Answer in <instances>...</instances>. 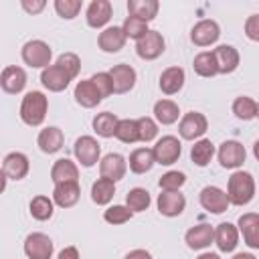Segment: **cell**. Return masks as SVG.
Wrapping results in <instances>:
<instances>
[{
    "mask_svg": "<svg viewBox=\"0 0 259 259\" xmlns=\"http://www.w3.org/2000/svg\"><path fill=\"white\" fill-rule=\"evenodd\" d=\"M164 38L158 30H148L138 42H136V53L140 59H146V61H154L158 59L162 53H164Z\"/></svg>",
    "mask_w": 259,
    "mask_h": 259,
    "instance_id": "obj_6",
    "label": "cell"
},
{
    "mask_svg": "<svg viewBox=\"0 0 259 259\" xmlns=\"http://www.w3.org/2000/svg\"><path fill=\"white\" fill-rule=\"evenodd\" d=\"M186 206V198L180 190H162L158 194V210L164 217H178Z\"/></svg>",
    "mask_w": 259,
    "mask_h": 259,
    "instance_id": "obj_14",
    "label": "cell"
},
{
    "mask_svg": "<svg viewBox=\"0 0 259 259\" xmlns=\"http://www.w3.org/2000/svg\"><path fill=\"white\" fill-rule=\"evenodd\" d=\"M152 198H150V192L146 188H132L127 194H125V206L132 210V212H142L150 206Z\"/></svg>",
    "mask_w": 259,
    "mask_h": 259,
    "instance_id": "obj_37",
    "label": "cell"
},
{
    "mask_svg": "<svg viewBox=\"0 0 259 259\" xmlns=\"http://www.w3.org/2000/svg\"><path fill=\"white\" fill-rule=\"evenodd\" d=\"M214 243L223 253L235 251V247L239 245V229L233 223H221L214 229Z\"/></svg>",
    "mask_w": 259,
    "mask_h": 259,
    "instance_id": "obj_24",
    "label": "cell"
},
{
    "mask_svg": "<svg viewBox=\"0 0 259 259\" xmlns=\"http://www.w3.org/2000/svg\"><path fill=\"white\" fill-rule=\"evenodd\" d=\"M214 156V144L210 140H198L194 142V146L190 148V158L196 166H206Z\"/></svg>",
    "mask_w": 259,
    "mask_h": 259,
    "instance_id": "obj_36",
    "label": "cell"
},
{
    "mask_svg": "<svg viewBox=\"0 0 259 259\" xmlns=\"http://www.w3.org/2000/svg\"><path fill=\"white\" fill-rule=\"evenodd\" d=\"M227 196L231 200V204L235 206H245L253 200L255 196V180L249 172L245 170H237L229 176V184H227Z\"/></svg>",
    "mask_w": 259,
    "mask_h": 259,
    "instance_id": "obj_1",
    "label": "cell"
},
{
    "mask_svg": "<svg viewBox=\"0 0 259 259\" xmlns=\"http://www.w3.org/2000/svg\"><path fill=\"white\" fill-rule=\"evenodd\" d=\"M212 55H214V61H217V69L223 75L233 73L239 67V51L231 45H219L212 51Z\"/></svg>",
    "mask_w": 259,
    "mask_h": 259,
    "instance_id": "obj_25",
    "label": "cell"
},
{
    "mask_svg": "<svg viewBox=\"0 0 259 259\" xmlns=\"http://www.w3.org/2000/svg\"><path fill=\"white\" fill-rule=\"evenodd\" d=\"M53 202H55V200H51V198L45 196V194L34 196V198L30 200V204H28L30 217L36 219V221H49V219L53 217V210H55Z\"/></svg>",
    "mask_w": 259,
    "mask_h": 259,
    "instance_id": "obj_34",
    "label": "cell"
},
{
    "mask_svg": "<svg viewBox=\"0 0 259 259\" xmlns=\"http://www.w3.org/2000/svg\"><path fill=\"white\" fill-rule=\"evenodd\" d=\"M154 152V158H156V164H162V166H170L174 164L178 158H180V152H182V144L176 136H162L156 146L152 148Z\"/></svg>",
    "mask_w": 259,
    "mask_h": 259,
    "instance_id": "obj_4",
    "label": "cell"
},
{
    "mask_svg": "<svg viewBox=\"0 0 259 259\" xmlns=\"http://www.w3.org/2000/svg\"><path fill=\"white\" fill-rule=\"evenodd\" d=\"M107 73L111 75V81H113V93H127V91L134 89V85H136L134 67H130L125 63H119V65H113Z\"/></svg>",
    "mask_w": 259,
    "mask_h": 259,
    "instance_id": "obj_15",
    "label": "cell"
},
{
    "mask_svg": "<svg viewBox=\"0 0 259 259\" xmlns=\"http://www.w3.org/2000/svg\"><path fill=\"white\" fill-rule=\"evenodd\" d=\"M24 253L28 259H51L53 257V241L45 233H30L24 239Z\"/></svg>",
    "mask_w": 259,
    "mask_h": 259,
    "instance_id": "obj_8",
    "label": "cell"
},
{
    "mask_svg": "<svg viewBox=\"0 0 259 259\" xmlns=\"http://www.w3.org/2000/svg\"><path fill=\"white\" fill-rule=\"evenodd\" d=\"M117 123H119V119H117L115 113H111V111H103V113H97V115L93 117V130H95V134L101 136V138H111V136H115Z\"/></svg>",
    "mask_w": 259,
    "mask_h": 259,
    "instance_id": "obj_33",
    "label": "cell"
},
{
    "mask_svg": "<svg viewBox=\"0 0 259 259\" xmlns=\"http://www.w3.org/2000/svg\"><path fill=\"white\" fill-rule=\"evenodd\" d=\"M253 156L259 160V140H257V142H255V146H253Z\"/></svg>",
    "mask_w": 259,
    "mask_h": 259,
    "instance_id": "obj_53",
    "label": "cell"
},
{
    "mask_svg": "<svg viewBox=\"0 0 259 259\" xmlns=\"http://www.w3.org/2000/svg\"><path fill=\"white\" fill-rule=\"evenodd\" d=\"M55 10L61 18H75L81 10V0H55Z\"/></svg>",
    "mask_w": 259,
    "mask_h": 259,
    "instance_id": "obj_44",
    "label": "cell"
},
{
    "mask_svg": "<svg viewBox=\"0 0 259 259\" xmlns=\"http://www.w3.org/2000/svg\"><path fill=\"white\" fill-rule=\"evenodd\" d=\"M239 233L243 235V241L251 249H259V214L257 212H245L237 221Z\"/></svg>",
    "mask_w": 259,
    "mask_h": 259,
    "instance_id": "obj_16",
    "label": "cell"
},
{
    "mask_svg": "<svg viewBox=\"0 0 259 259\" xmlns=\"http://www.w3.org/2000/svg\"><path fill=\"white\" fill-rule=\"evenodd\" d=\"M158 0H130L127 2V12L130 16H136V18H142L146 22L154 20L156 14H158Z\"/></svg>",
    "mask_w": 259,
    "mask_h": 259,
    "instance_id": "obj_30",
    "label": "cell"
},
{
    "mask_svg": "<svg viewBox=\"0 0 259 259\" xmlns=\"http://www.w3.org/2000/svg\"><path fill=\"white\" fill-rule=\"evenodd\" d=\"M219 36H221V28L210 18H204V20L196 22L192 26V30H190V38H192V42L196 47H208V45L217 42Z\"/></svg>",
    "mask_w": 259,
    "mask_h": 259,
    "instance_id": "obj_11",
    "label": "cell"
},
{
    "mask_svg": "<svg viewBox=\"0 0 259 259\" xmlns=\"http://www.w3.org/2000/svg\"><path fill=\"white\" fill-rule=\"evenodd\" d=\"M22 61L32 67V69H47L51 67V57H53V51L51 47L45 42V40H28L24 42L22 47Z\"/></svg>",
    "mask_w": 259,
    "mask_h": 259,
    "instance_id": "obj_3",
    "label": "cell"
},
{
    "mask_svg": "<svg viewBox=\"0 0 259 259\" xmlns=\"http://www.w3.org/2000/svg\"><path fill=\"white\" fill-rule=\"evenodd\" d=\"M0 85L6 93L10 95H16L24 89L26 85V73L22 67H16V65H8L2 69V75H0Z\"/></svg>",
    "mask_w": 259,
    "mask_h": 259,
    "instance_id": "obj_17",
    "label": "cell"
},
{
    "mask_svg": "<svg viewBox=\"0 0 259 259\" xmlns=\"http://www.w3.org/2000/svg\"><path fill=\"white\" fill-rule=\"evenodd\" d=\"M245 34H247V38L259 42V14H251L245 20Z\"/></svg>",
    "mask_w": 259,
    "mask_h": 259,
    "instance_id": "obj_47",
    "label": "cell"
},
{
    "mask_svg": "<svg viewBox=\"0 0 259 259\" xmlns=\"http://www.w3.org/2000/svg\"><path fill=\"white\" fill-rule=\"evenodd\" d=\"M73 152H75L77 162H79L81 166H85V168H91V166H95L97 162H101V160H99L101 146H99V142H97L95 138H91V136H81V138L75 142Z\"/></svg>",
    "mask_w": 259,
    "mask_h": 259,
    "instance_id": "obj_5",
    "label": "cell"
},
{
    "mask_svg": "<svg viewBox=\"0 0 259 259\" xmlns=\"http://www.w3.org/2000/svg\"><path fill=\"white\" fill-rule=\"evenodd\" d=\"M79 196H81L79 182H61V184H55L53 200H55L57 206L71 208V206H75L79 202Z\"/></svg>",
    "mask_w": 259,
    "mask_h": 259,
    "instance_id": "obj_19",
    "label": "cell"
},
{
    "mask_svg": "<svg viewBox=\"0 0 259 259\" xmlns=\"http://www.w3.org/2000/svg\"><path fill=\"white\" fill-rule=\"evenodd\" d=\"M125 38L127 36H125V32H123L121 26H107V28H103L99 32L97 45H99V49L103 53H117V51L123 49Z\"/></svg>",
    "mask_w": 259,
    "mask_h": 259,
    "instance_id": "obj_18",
    "label": "cell"
},
{
    "mask_svg": "<svg viewBox=\"0 0 259 259\" xmlns=\"http://www.w3.org/2000/svg\"><path fill=\"white\" fill-rule=\"evenodd\" d=\"M125 259H152V255L146 249H134L125 255Z\"/></svg>",
    "mask_w": 259,
    "mask_h": 259,
    "instance_id": "obj_50",
    "label": "cell"
},
{
    "mask_svg": "<svg viewBox=\"0 0 259 259\" xmlns=\"http://www.w3.org/2000/svg\"><path fill=\"white\" fill-rule=\"evenodd\" d=\"M192 67H194V71H196L200 77H214V75L219 73L212 51H202V53H198V55L194 57V61H192Z\"/></svg>",
    "mask_w": 259,
    "mask_h": 259,
    "instance_id": "obj_35",
    "label": "cell"
},
{
    "mask_svg": "<svg viewBox=\"0 0 259 259\" xmlns=\"http://www.w3.org/2000/svg\"><path fill=\"white\" fill-rule=\"evenodd\" d=\"M91 81L95 83V87L99 89L101 97H107L113 93V81H111V75L109 73H95L91 77Z\"/></svg>",
    "mask_w": 259,
    "mask_h": 259,
    "instance_id": "obj_46",
    "label": "cell"
},
{
    "mask_svg": "<svg viewBox=\"0 0 259 259\" xmlns=\"http://www.w3.org/2000/svg\"><path fill=\"white\" fill-rule=\"evenodd\" d=\"M123 32H125V36L127 38H134L136 42L150 30L148 28V22L146 20H142V18H136V16H127L125 20H123Z\"/></svg>",
    "mask_w": 259,
    "mask_h": 259,
    "instance_id": "obj_40",
    "label": "cell"
},
{
    "mask_svg": "<svg viewBox=\"0 0 259 259\" xmlns=\"http://www.w3.org/2000/svg\"><path fill=\"white\" fill-rule=\"evenodd\" d=\"M20 6H22L28 14H38V12L47 6V2H45V0H22Z\"/></svg>",
    "mask_w": 259,
    "mask_h": 259,
    "instance_id": "obj_48",
    "label": "cell"
},
{
    "mask_svg": "<svg viewBox=\"0 0 259 259\" xmlns=\"http://www.w3.org/2000/svg\"><path fill=\"white\" fill-rule=\"evenodd\" d=\"M115 138L123 144H134L140 142V127H138V119H119L117 130H115Z\"/></svg>",
    "mask_w": 259,
    "mask_h": 259,
    "instance_id": "obj_39",
    "label": "cell"
},
{
    "mask_svg": "<svg viewBox=\"0 0 259 259\" xmlns=\"http://www.w3.org/2000/svg\"><path fill=\"white\" fill-rule=\"evenodd\" d=\"M257 117H259V103H257Z\"/></svg>",
    "mask_w": 259,
    "mask_h": 259,
    "instance_id": "obj_54",
    "label": "cell"
},
{
    "mask_svg": "<svg viewBox=\"0 0 259 259\" xmlns=\"http://www.w3.org/2000/svg\"><path fill=\"white\" fill-rule=\"evenodd\" d=\"M125 170H127V162H125V158L121 154H113L111 152V154L103 156L101 162H99L101 178H107V180H113V182L121 180L125 176Z\"/></svg>",
    "mask_w": 259,
    "mask_h": 259,
    "instance_id": "obj_13",
    "label": "cell"
},
{
    "mask_svg": "<svg viewBox=\"0 0 259 259\" xmlns=\"http://www.w3.org/2000/svg\"><path fill=\"white\" fill-rule=\"evenodd\" d=\"M57 65H59L63 71H67V75H69L71 79H75V77L79 75V69H81V61H79V57H77L75 53H63V55L57 59Z\"/></svg>",
    "mask_w": 259,
    "mask_h": 259,
    "instance_id": "obj_43",
    "label": "cell"
},
{
    "mask_svg": "<svg viewBox=\"0 0 259 259\" xmlns=\"http://www.w3.org/2000/svg\"><path fill=\"white\" fill-rule=\"evenodd\" d=\"M36 144H38L40 152H45V154H55V152H59V150L63 148V144H65L63 130H59V127H55V125L40 130V134H38V138H36Z\"/></svg>",
    "mask_w": 259,
    "mask_h": 259,
    "instance_id": "obj_26",
    "label": "cell"
},
{
    "mask_svg": "<svg viewBox=\"0 0 259 259\" xmlns=\"http://www.w3.org/2000/svg\"><path fill=\"white\" fill-rule=\"evenodd\" d=\"M101 99H103V97H101L99 89L95 87V83H93L91 79H83V81H79V83L75 85V101H77L81 107L91 109V107L99 105Z\"/></svg>",
    "mask_w": 259,
    "mask_h": 259,
    "instance_id": "obj_23",
    "label": "cell"
},
{
    "mask_svg": "<svg viewBox=\"0 0 259 259\" xmlns=\"http://www.w3.org/2000/svg\"><path fill=\"white\" fill-rule=\"evenodd\" d=\"M198 198H200V206H202L204 210L212 212V214L225 212V210L229 208V204H231L227 192L221 190L219 186H204V188L200 190V196H198Z\"/></svg>",
    "mask_w": 259,
    "mask_h": 259,
    "instance_id": "obj_7",
    "label": "cell"
},
{
    "mask_svg": "<svg viewBox=\"0 0 259 259\" xmlns=\"http://www.w3.org/2000/svg\"><path fill=\"white\" fill-rule=\"evenodd\" d=\"M30 170V164H28V158L22 154V152H10L4 156V162H2V174L10 180H22Z\"/></svg>",
    "mask_w": 259,
    "mask_h": 259,
    "instance_id": "obj_12",
    "label": "cell"
},
{
    "mask_svg": "<svg viewBox=\"0 0 259 259\" xmlns=\"http://www.w3.org/2000/svg\"><path fill=\"white\" fill-rule=\"evenodd\" d=\"M57 259H79V251H77V247H65L61 253H59V257Z\"/></svg>",
    "mask_w": 259,
    "mask_h": 259,
    "instance_id": "obj_49",
    "label": "cell"
},
{
    "mask_svg": "<svg viewBox=\"0 0 259 259\" xmlns=\"http://www.w3.org/2000/svg\"><path fill=\"white\" fill-rule=\"evenodd\" d=\"M247 158V152L243 148V144H239L237 140H227L219 146V162L223 168H239L243 166Z\"/></svg>",
    "mask_w": 259,
    "mask_h": 259,
    "instance_id": "obj_9",
    "label": "cell"
},
{
    "mask_svg": "<svg viewBox=\"0 0 259 259\" xmlns=\"http://www.w3.org/2000/svg\"><path fill=\"white\" fill-rule=\"evenodd\" d=\"M47 109H49V99L45 93L40 91H28L24 97H22V103H20V119L30 125V127H36L45 121L47 117Z\"/></svg>",
    "mask_w": 259,
    "mask_h": 259,
    "instance_id": "obj_2",
    "label": "cell"
},
{
    "mask_svg": "<svg viewBox=\"0 0 259 259\" xmlns=\"http://www.w3.org/2000/svg\"><path fill=\"white\" fill-rule=\"evenodd\" d=\"M77 178H79V168L69 158H59L53 164V168H51V180L55 184H61V182H77Z\"/></svg>",
    "mask_w": 259,
    "mask_h": 259,
    "instance_id": "obj_28",
    "label": "cell"
},
{
    "mask_svg": "<svg viewBox=\"0 0 259 259\" xmlns=\"http://www.w3.org/2000/svg\"><path fill=\"white\" fill-rule=\"evenodd\" d=\"M71 81H73V79L67 75V71H63L57 63L51 65V67H47V69H42V73H40V83H42L49 91H55V93L67 89V85H69Z\"/></svg>",
    "mask_w": 259,
    "mask_h": 259,
    "instance_id": "obj_21",
    "label": "cell"
},
{
    "mask_svg": "<svg viewBox=\"0 0 259 259\" xmlns=\"http://www.w3.org/2000/svg\"><path fill=\"white\" fill-rule=\"evenodd\" d=\"M184 182H186V174L178 172V170H170V172L162 174L158 180L162 190H180L184 186Z\"/></svg>",
    "mask_w": 259,
    "mask_h": 259,
    "instance_id": "obj_42",
    "label": "cell"
},
{
    "mask_svg": "<svg viewBox=\"0 0 259 259\" xmlns=\"http://www.w3.org/2000/svg\"><path fill=\"white\" fill-rule=\"evenodd\" d=\"M233 113L243 119V121H249L253 117H257V101L247 97V95H241L233 101Z\"/></svg>",
    "mask_w": 259,
    "mask_h": 259,
    "instance_id": "obj_38",
    "label": "cell"
},
{
    "mask_svg": "<svg viewBox=\"0 0 259 259\" xmlns=\"http://www.w3.org/2000/svg\"><path fill=\"white\" fill-rule=\"evenodd\" d=\"M138 127H140V142H152L158 136V123L152 117H140Z\"/></svg>",
    "mask_w": 259,
    "mask_h": 259,
    "instance_id": "obj_45",
    "label": "cell"
},
{
    "mask_svg": "<svg viewBox=\"0 0 259 259\" xmlns=\"http://www.w3.org/2000/svg\"><path fill=\"white\" fill-rule=\"evenodd\" d=\"M85 18H87V24L91 28H101L109 22L111 18V2L109 0H93L89 6H87V12H85Z\"/></svg>",
    "mask_w": 259,
    "mask_h": 259,
    "instance_id": "obj_22",
    "label": "cell"
},
{
    "mask_svg": "<svg viewBox=\"0 0 259 259\" xmlns=\"http://www.w3.org/2000/svg\"><path fill=\"white\" fill-rule=\"evenodd\" d=\"M156 164L154 152L150 148H138L130 154V170L134 174H146Z\"/></svg>",
    "mask_w": 259,
    "mask_h": 259,
    "instance_id": "obj_29",
    "label": "cell"
},
{
    "mask_svg": "<svg viewBox=\"0 0 259 259\" xmlns=\"http://www.w3.org/2000/svg\"><path fill=\"white\" fill-rule=\"evenodd\" d=\"M178 115H180V109L174 101L170 99H160L154 103V117L158 119V123L162 125H170L174 121H178Z\"/></svg>",
    "mask_w": 259,
    "mask_h": 259,
    "instance_id": "obj_31",
    "label": "cell"
},
{
    "mask_svg": "<svg viewBox=\"0 0 259 259\" xmlns=\"http://www.w3.org/2000/svg\"><path fill=\"white\" fill-rule=\"evenodd\" d=\"M184 241H186V245L190 249L200 251V249L208 247L214 241V229L210 225H206V223H200V225H196V227H192V229L186 231Z\"/></svg>",
    "mask_w": 259,
    "mask_h": 259,
    "instance_id": "obj_20",
    "label": "cell"
},
{
    "mask_svg": "<svg viewBox=\"0 0 259 259\" xmlns=\"http://www.w3.org/2000/svg\"><path fill=\"white\" fill-rule=\"evenodd\" d=\"M184 81H186V75H184L182 67H168L160 75V89L166 95H174L182 89Z\"/></svg>",
    "mask_w": 259,
    "mask_h": 259,
    "instance_id": "obj_27",
    "label": "cell"
},
{
    "mask_svg": "<svg viewBox=\"0 0 259 259\" xmlns=\"http://www.w3.org/2000/svg\"><path fill=\"white\" fill-rule=\"evenodd\" d=\"M132 210L127 208V206H123V204H113V206H109L105 212H103V219H105V223H109V225H123V223H127L130 219H132Z\"/></svg>",
    "mask_w": 259,
    "mask_h": 259,
    "instance_id": "obj_41",
    "label": "cell"
},
{
    "mask_svg": "<svg viewBox=\"0 0 259 259\" xmlns=\"http://www.w3.org/2000/svg\"><path fill=\"white\" fill-rule=\"evenodd\" d=\"M206 127H208V121L198 111L184 113L182 119H180V123H178V132H180V136L184 140H196V138H200L206 132Z\"/></svg>",
    "mask_w": 259,
    "mask_h": 259,
    "instance_id": "obj_10",
    "label": "cell"
},
{
    "mask_svg": "<svg viewBox=\"0 0 259 259\" xmlns=\"http://www.w3.org/2000/svg\"><path fill=\"white\" fill-rule=\"evenodd\" d=\"M233 259H257L255 255H251V253H237Z\"/></svg>",
    "mask_w": 259,
    "mask_h": 259,
    "instance_id": "obj_51",
    "label": "cell"
},
{
    "mask_svg": "<svg viewBox=\"0 0 259 259\" xmlns=\"http://www.w3.org/2000/svg\"><path fill=\"white\" fill-rule=\"evenodd\" d=\"M196 259H221L217 253H202V255H198Z\"/></svg>",
    "mask_w": 259,
    "mask_h": 259,
    "instance_id": "obj_52",
    "label": "cell"
},
{
    "mask_svg": "<svg viewBox=\"0 0 259 259\" xmlns=\"http://www.w3.org/2000/svg\"><path fill=\"white\" fill-rule=\"evenodd\" d=\"M115 194V182L113 180H107V178H97L91 186V200L95 204H109L111 198Z\"/></svg>",
    "mask_w": 259,
    "mask_h": 259,
    "instance_id": "obj_32",
    "label": "cell"
}]
</instances>
